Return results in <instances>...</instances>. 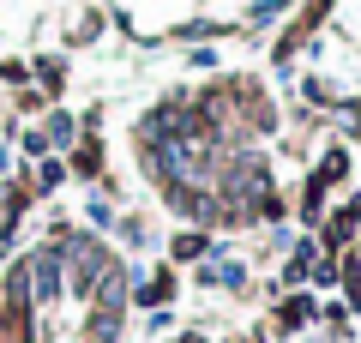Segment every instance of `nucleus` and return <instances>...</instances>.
<instances>
[{"label": "nucleus", "instance_id": "nucleus-2", "mask_svg": "<svg viewBox=\"0 0 361 343\" xmlns=\"http://www.w3.org/2000/svg\"><path fill=\"white\" fill-rule=\"evenodd\" d=\"M319 301H325V295H313L307 283H301V289H277V295L265 301V331H271V343L307 337V331L319 325Z\"/></svg>", "mask_w": 361, "mask_h": 343}, {"label": "nucleus", "instance_id": "nucleus-3", "mask_svg": "<svg viewBox=\"0 0 361 343\" xmlns=\"http://www.w3.org/2000/svg\"><path fill=\"white\" fill-rule=\"evenodd\" d=\"M180 289H187V271H175L169 259H151V265L133 271V313H145V307H175Z\"/></svg>", "mask_w": 361, "mask_h": 343}, {"label": "nucleus", "instance_id": "nucleus-1", "mask_svg": "<svg viewBox=\"0 0 361 343\" xmlns=\"http://www.w3.org/2000/svg\"><path fill=\"white\" fill-rule=\"evenodd\" d=\"M18 271H25V289H30V307H61L66 301V265H61V253H54L49 241H25L18 247Z\"/></svg>", "mask_w": 361, "mask_h": 343}, {"label": "nucleus", "instance_id": "nucleus-4", "mask_svg": "<svg viewBox=\"0 0 361 343\" xmlns=\"http://www.w3.org/2000/svg\"><path fill=\"white\" fill-rule=\"evenodd\" d=\"M175 307H145L139 313V331H145V343H163V337H175Z\"/></svg>", "mask_w": 361, "mask_h": 343}]
</instances>
